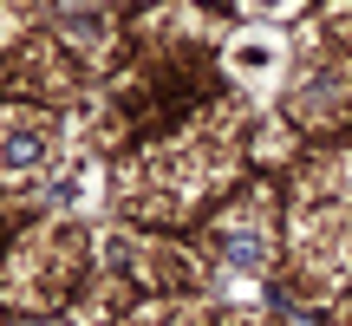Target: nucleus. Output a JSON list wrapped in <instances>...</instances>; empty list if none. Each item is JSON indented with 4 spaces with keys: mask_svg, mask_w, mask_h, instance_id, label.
<instances>
[{
    "mask_svg": "<svg viewBox=\"0 0 352 326\" xmlns=\"http://www.w3.org/2000/svg\"><path fill=\"white\" fill-rule=\"evenodd\" d=\"M39 151H46V144L26 131V138H13V144H7V163H13V170H33V163H39Z\"/></svg>",
    "mask_w": 352,
    "mask_h": 326,
    "instance_id": "obj_1",
    "label": "nucleus"
}]
</instances>
